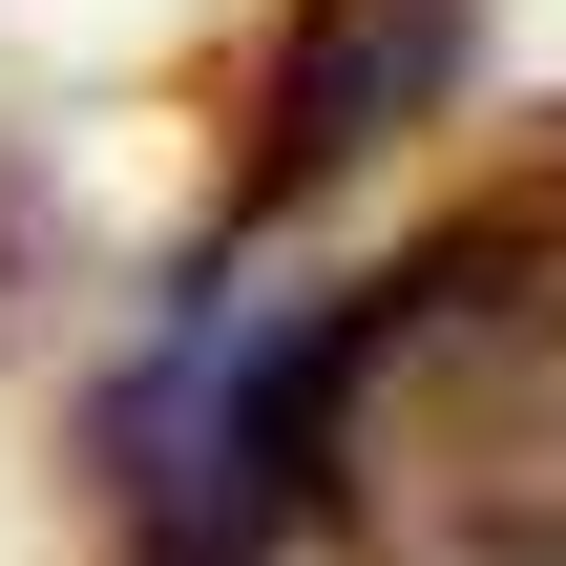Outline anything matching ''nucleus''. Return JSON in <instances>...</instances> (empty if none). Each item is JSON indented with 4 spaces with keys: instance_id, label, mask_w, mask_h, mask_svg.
Segmentation results:
<instances>
[{
    "instance_id": "2",
    "label": "nucleus",
    "mask_w": 566,
    "mask_h": 566,
    "mask_svg": "<svg viewBox=\"0 0 566 566\" xmlns=\"http://www.w3.org/2000/svg\"><path fill=\"white\" fill-rule=\"evenodd\" d=\"M84 462H105V546L126 566H273L315 525V504H294V315H273V336L168 315V336L105 378Z\"/></svg>"
},
{
    "instance_id": "1",
    "label": "nucleus",
    "mask_w": 566,
    "mask_h": 566,
    "mask_svg": "<svg viewBox=\"0 0 566 566\" xmlns=\"http://www.w3.org/2000/svg\"><path fill=\"white\" fill-rule=\"evenodd\" d=\"M294 504L336 566H566V126L294 315Z\"/></svg>"
},
{
    "instance_id": "3",
    "label": "nucleus",
    "mask_w": 566,
    "mask_h": 566,
    "mask_svg": "<svg viewBox=\"0 0 566 566\" xmlns=\"http://www.w3.org/2000/svg\"><path fill=\"white\" fill-rule=\"evenodd\" d=\"M462 84H483V0H294L273 63H252V126H231V231L357 189V168L420 147Z\"/></svg>"
}]
</instances>
